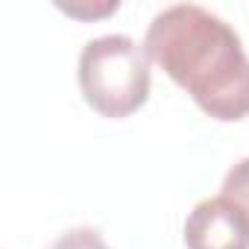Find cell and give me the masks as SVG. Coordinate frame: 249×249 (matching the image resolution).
I'll list each match as a JSON object with an SVG mask.
<instances>
[{"mask_svg":"<svg viewBox=\"0 0 249 249\" xmlns=\"http://www.w3.org/2000/svg\"><path fill=\"white\" fill-rule=\"evenodd\" d=\"M144 53L214 120L249 114V56L240 36L196 3L161 9L144 36Z\"/></svg>","mask_w":249,"mask_h":249,"instance_id":"6da1fadb","label":"cell"},{"mask_svg":"<svg viewBox=\"0 0 249 249\" xmlns=\"http://www.w3.org/2000/svg\"><path fill=\"white\" fill-rule=\"evenodd\" d=\"M79 88L97 114L129 117L150 97V56L129 36L91 38L79 53Z\"/></svg>","mask_w":249,"mask_h":249,"instance_id":"7a4b0ae2","label":"cell"},{"mask_svg":"<svg viewBox=\"0 0 249 249\" xmlns=\"http://www.w3.org/2000/svg\"><path fill=\"white\" fill-rule=\"evenodd\" d=\"M188 249H249V217L223 194L194 205L185 220Z\"/></svg>","mask_w":249,"mask_h":249,"instance_id":"3957f363","label":"cell"},{"mask_svg":"<svg viewBox=\"0 0 249 249\" xmlns=\"http://www.w3.org/2000/svg\"><path fill=\"white\" fill-rule=\"evenodd\" d=\"M220 194H223L229 202H234V205L249 217V159H240L237 164L229 167Z\"/></svg>","mask_w":249,"mask_h":249,"instance_id":"277c9868","label":"cell"},{"mask_svg":"<svg viewBox=\"0 0 249 249\" xmlns=\"http://www.w3.org/2000/svg\"><path fill=\"white\" fill-rule=\"evenodd\" d=\"M50 249H108V243L103 240V234H100L97 229L82 226V229H71V231H65Z\"/></svg>","mask_w":249,"mask_h":249,"instance_id":"5b68a950","label":"cell"},{"mask_svg":"<svg viewBox=\"0 0 249 249\" xmlns=\"http://www.w3.org/2000/svg\"><path fill=\"white\" fill-rule=\"evenodd\" d=\"M120 3H106V6H97V9H79V6H62L65 12H71V15H76V18H100V15H108V12H114Z\"/></svg>","mask_w":249,"mask_h":249,"instance_id":"8992f818","label":"cell"}]
</instances>
